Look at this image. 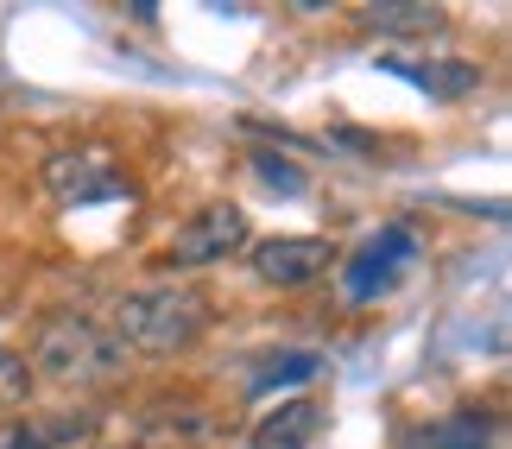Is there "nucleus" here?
<instances>
[{
    "mask_svg": "<svg viewBox=\"0 0 512 449\" xmlns=\"http://www.w3.org/2000/svg\"><path fill=\"white\" fill-rule=\"evenodd\" d=\"M317 374H323L317 348H272V355H260V367H253L247 393L253 399H272L279 386H304V380H317Z\"/></svg>",
    "mask_w": 512,
    "mask_h": 449,
    "instance_id": "obj_11",
    "label": "nucleus"
},
{
    "mask_svg": "<svg viewBox=\"0 0 512 449\" xmlns=\"http://www.w3.org/2000/svg\"><path fill=\"white\" fill-rule=\"evenodd\" d=\"M209 323V304L203 291L190 285H140V291H121L114 298V336H121L127 355H177L203 336Z\"/></svg>",
    "mask_w": 512,
    "mask_h": 449,
    "instance_id": "obj_2",
    "label": "nucleus"
},
{
    "mask_svg": "<svg viewBox=\"0 0 512 449\" xmlns=\"http://www.w3.org/2000/svg\"><path fill=\"white\" fill-rule=\"evenodd\" d=\"M399 449H500V424H494V412H481V405H462V412H449V418L411 424L399 437Z\"/></svg>",
    "mask_w": 512,
    "mask_h": 449,
    "instance_id": "obj_8",
    "label": "nucleus"
},
{
    "mask_svg": "<svg viewBox=\"0 0 512 449\" xmlns=\"http://www.w3.org/2000/svg\"><path fill=\"white\" fill-rule=\"evenodd\" d=\"M32 380H51V386H108L127 374V348L108 323L83 317V310H57V317L38 323L32 336Z\"/></svg>",
    "mask_w": 512,
    "mask_h": 449,
    "instance_id": "obj_1",
    "label": "nucleus"
},
{
    "mask_svg": "<svg viewBox=\"0 0 512 449\" xmlns=\"http://www.w3.org/2000/svg\"><path fill=\"white\" fill-rule=\"evenodd\" d=\"M95 412H19L0 424V449H76L95 437Z\"/></svg>",
    "mask_w": 512,
    "mask_h": 449,
    "instance_id": "obj_7",
    "label": "nucleus"
},
{
    "mask_svg": "<svg viewBox=\"0 0 512 449\" xmlns=\"http://www.w3.org/2000/svg\"><path fill=\"white\" fill-rule=\"evenodd\" d=\"M380 70L392 76H405L411 89H424V95H437V102H456V95L468 89H481V64H405V57H380Z\"/></svg>",
    "mask_w": 512,
    "mask_h": 449,
    "instance_id": "obj_10",
    "label": "nucleus"
},
{
    "mask_svg": "<svg viewBox=\"0 0 512 449\" xmlns=\"http://www.w3.org/2000/svg\"><path fill=\"white\" fill-rule=\"evenodd\" d=\"M45 184H51V197L70 203V209L127 197V178L114 171L108 152H95V146H83V152H51V159H45Z\"/></svg>",
    "mask_w": 512,
    "mask_h": 449,
    "instance_id": "obj_5",
    "label": "nucleus"
},
{
    "mask_svg": "<svg viewBox=\"0 0 512 449\" xmlns=\"http://www.w3.org/2000/svg\"><path fill=\"white\" fill-rule=\"evenodd\" d=\"M323 424H329V412L317 399H279L272 412H260V424H253V449H310L323 437Z\"/></svg>",
    "mask_w": 512,
    "mask_h": 449,
    "instance_id": "obj_9",
    "label": "nucleus"
},
{
    "mask_svg": "<svg viewBox=\"0 0 512 449\" xmlns=\"http://www.w3.org/2000/svg\"><path fill=\"white\" fill-rule=\"evenodd\" d=\"M26 393H32V361L19 348H0V412L26 405Z\"/></svg>",
    "mask_w": 512,
    "mask_h": 449,
    "instance_id": "obj_14",
    "label": "nucleus"
},
{
    "mask_svg": "<svg viewBox=\"0 0 512 449\" xmlns=\"http://www.w3.org/2000/svg\"><path fill=\"white\" fill-rule=\"evenodd\" d=\"M253 178H260L266 190H279V197H304L310 190V178H304V165H291V159H279V152H253Z\"/></svg>",
    "mask_w": 512,
    "mask_h": 449,
    "instance_id": "obj_13",
    "label": "nucleus"
},
{
    "mask_svg": "<svg viewBox=\"0 0 512 449\" xmlns=\"http://www.w3.org/2000/svg\"><path fill=\"white\" fill-rule=\"evenodd\" d=\"M247 247V209L241 203H203L190 222H177L171 247H165V266L177 272H203L215 260H228V253Z\"/></svg>",
    "mask_w": 512,
    "mask_h": 449,
    "instance_id": "obj_4",
    "label": "nucleus"
},
{
    "mask_svg": "<svg viewBox=\"0 0 512 449\" xmlns=\"http://www.w3.org/2000/svg\"><path fill=\"white\" fill-rule=\"evenodd\" d=\"M329 260H336V247H329L323 234H279V241L253 247V272H260L266 285H279V291H298L310 279H323Z\"/></svg>",
    "mask_w": 512,
    "mask_h": 449,
    "instance_id": "obj_6",
    "label": "nucleus"
},
{
    "mask_svg": "<svg viewBox=\"0 0 512 449\" xmlns=\"http://www.w3.org/2000/svg\"><path fill=\"white\" fill-rule=\"evenodd\" d=\"M361 26L380 38H418L443 26V7H430V0H373V7H361Z\"/></svg>",
    "mask_w": 512,
    "mask_h": 449,
    "instance_id": "obj_12",
    "label": "nucleus"
},
{
    "mask_svg": "<svg viewBox=\"0 0 512 449\" xmlns=\"http://www.w3.org/2000/svg\"><path fill=\"white\" fill-rule=\"evenodd\" d=\"M411 260H418V228H411V222H386L380 234H367V241L342 260V298L348 304L386 298Z\"/></svg>",
    "mask_w": 512,
    "mask_h": 449,
    "instance_id": "obj_3",
    "label": "nucleus"
}]
</instances>
